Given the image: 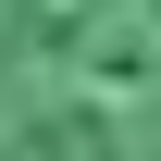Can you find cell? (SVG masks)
Listing matches in <instances>:
<instances>
[{
  "mask_svg": "<svg viewBox=\"0 0 161 161\" xmlns=\"http://www.w3.org/2000/svg\"><path fill=\"white\" fill-rule=\"evenodd\" d=\"M0 161H161V0H0Z\"/></svg>",
  "mask_w": 161,
  "mask_h": 161,
  "instance_id": "6da1fadb",
  "label": "cell"
}]
</instances>
